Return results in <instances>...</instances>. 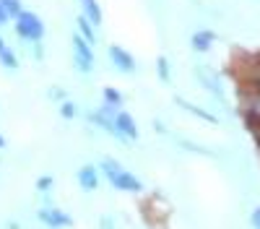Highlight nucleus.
<instances>
[{
	"label": "nucleus",
	"mask_w": 260,
	"mask_h": 229,
	"mask_svg": "<svg viewBox=\"0 0 260 229\" xmlns=\"http://www.w3.org/2000/svg\"><path fill=\"white\" fill-rule=\"evenodd\" d=\"M78 185L83 187V190H96L99 175H96L94 167H81V170H78Z\"/></svg>",
	"instance_id": "8"
},
{
	"label": "nucleus",
	"mask_w": 260,
	"mask_h": 229,
	"mask_svg": "<svg viewBox=\"0 0 260 229\" xmlns=\"http://www.w3.org/2000/svg\"><path fill=\"white\" fill-rule=\"evenodd\" d=\"M252 226H255V229H260V206L252 211Z\"/></svg>",
	"instance_id": "21"
},
{
	"label": "nucleus",
	"mask_w": 260,
	"mask_h": 229,
	"mask_svg": "<svg viewBox=\"0 0 260 229\" xmlns=\"http://www.w3.org/2000/svg\"><path fill=\"white\" fill-rule=\"evenodd\" d=\"M242 104H245L247 115H252L255 120H260V89H257V86L242 96Z\"/></svg>",
	"instance_id": "10"
},
{
	"label": "nucleus",
	"mask_w": 260,
	"mask_h": 229,
	"mask_svg": "<svg viewBox=\"0 0 260 229\" xmlns=\"http://www.w3.org/2000/svg\"><path fill=\"white\" fill-rule=\"evenodd\" d=\"M177 102L182 104V107H185L187 112H192V115H198V117H203V120H208V122H216V117H213V115H208V112H203L201 107H192V104H187L185 99H177Z\"/></svg>",
	"instance_id": "15"
},
{
	"label": "nucleus",
	"mask_w": 260,
	"mask_h": 229,
	"mask_svg": "<svg viewBox=\"0 0 260 229\" xmlns=\"http://www.w3.org/2000/svg\"><path fill=\"white\" fill-rule=\"evenodd\" d=\"M0 62H3L6 68H11V71H13V68H18V60H16L13 50H8V47H6V50H0Z\"/></svg>",
	"instance_id": "14"
},
{
	"label": "nucleus",
	"mask_w": 260,
	"mask_h": 229,
	"mask_svg": "<svg viewBox=\"0 0 260 229\" xmlns=\"http://www.w3.org/2000/svg\"><path fill=\"white\" fill-rule=\"evenodd\" d=\"M81 8H83V16L89 18L94 26L102 24V8H99L96 0H81Z\"/></svg>",
	"instance_id": "11"
},
{
	"label": "nucleus",
	"mask_w": 260,
	"mask_h": 229,
	"mask_svg": "<svg viewBox=\"0 0 260 229\" xmlns=\"http://www.w3.org/2000/svg\"><path fill=\"white\" fill-rule=\"evenodd\" d=\"M104 102H107V104H115V107H120V104H122V96H120L117 89L107 86V89H104Z\"/></svg>",
	"instance_id": "16"
},
{
	"label": "nucleus",
	"mask_w": 260,
	"mask_h": 229,
	"mask_svg": "<svg viewBox=\"0 0 260 229\" xmlns=\"http://www.w3.org/2000/svg\"><path fill=\"white\" fill-rule=\"evenodd\" d=\"M76 24H78V34H81L83 39H89L91 45H96V31H94V24H91V21L86 18V16H78Z\"/></svg>",
	"instance_id": "12"
},
{
	"label": "nucleus",
	"mask_w": 260,
	"mask_h": 229,
	"mask_svg": "<svg viewBox=\"0 0 260 229\" xmlns=\"http://www.w3.org/2000/svg\"><path fill=\"white\" fill-rule=\"evenodd\" d=\"M50 185H52V177H39L37 180V190H47Z\"/></svg>",
	"instance_id": "20"
},
{
	"label": "nucleus",
	"mask_w": 260,
	"mask_h": 229,
	"mask_svg": "<svg viewBox=\"0 0 260 229\" xmlns=\"http://www.w3.org/2000/svg\"><path fill=\"white\" fill-rule=\"evenodd\" d=\"M8 18H11V16H8V11L3 8V3H0V24H6Z\"/></svg>",
	"instance_id": "23"
},
{
	"label": "nucleus",
	"mask_w": 260,
	"mask_h": 229,
	"mask_svg": "<svg viewBox=\"0 0 260 229\" xmlns=\"http://www.w3.org/2000/svg\"><path fill=\"white\" fill-rule=\"evenodd\" d=\"M102 170H104V175H107V180H112L120 170H122V167L115 161V159H102Z\"/></svg>",
	"instance_id": "13"
},
{
	"label": "nucleus",
	"mask_w": 260,
	"mask_h": 229,
	"mask_svg": "<svg viewBox=\"0 0 260 229\" xmlns=\"http://www.w3.org/2000/svg\"><path fill=\"white\" fill-rule=\"evenodd\" d=\"M110 60H112V66H117V71H122V73L136 71V57L127 50H122L120 45H110Z\"/></svg>",
	"instance_id": "3"
},
{
	"label": "nucleus",
	"mask_w": 260,
	"mask_h": 229,
	"mask_svg": "<svg viewBox=\"0 0 260 229\" xmlns=\"http://www.w3.org/2000/svg\"><path fill=\"white\" fill-rule=\"evenodd\" d=\"M115 122H117V128H120V133H122L125 138H138V128H136V120L130 117L127 112H117Z\"/></svg>",
	"instance_id": "7"
},
{
	"label": "nucleus",
	"mask_w": 260,
	"mask_h": 229,
	"mask_svg": "<svg viewBox=\"0 0 260 229\" xmlns=\"http://www.w3.org/2000/svg\"><path fill=\"white\" fill-rule=\"evenodd\" d=\"M0 3H3V8L8 11L11 18H16L21 11H24V8H21V0H0Z\"/></svg>",
	"instance_id": "17"
},
{
	"label": "nucleus",
	"mask_w": 260,
	"mask_h": 229,
	"mask_svg": "<svg viewBox=\"0 0 260 229\" xmlns=\"http://www.w3.org/2000/svg\"><path fill=\"white\" fill-rule=\"evenodd\" d=\"M0 50H6V42L3 39H0Z\"/></svg>",
	"instance_id": "26"
},
{
	"label": "nucleus",
	"mask_w": 260,
	"mask_h": 229,
	"mask_svg": "<svg viewBox=\"0 0 260 229\" xmlns=\"http://www.w3.org/2000/svg\"><path fill=\"white\" fill-rule=\"evenodd\" d=\"M252 136H255V141L260 146V120H255V125H252Z\"/></svg>",
	"instance_id": "22"
},
{
	"label": "nucleus",
	"mask_w": 260,
	"mask_h": 229,
	"mask_svg": "<svg viewBox=\"0 0 260 229\" xmlns=\"http://www.w3.org/2000/svg\"><path fill=\"white\" fill-rule=\"evenodd\" d=\"M195 76H198V78L203 81V86H206V89H208L211 94H216V96H219V99L224 96V89H221V83H219V78H216V76H213V73H211L208 68H203V66H201L198 71H195Z\"/></svg>",
	"instance_id": "6"
},
{
	"label": "nucleus",
	"mask_w": 260,
	"mask_h": 229,
	"mask_svg": "<svg viewBox=\"0 0 260 229\" xmlns=\"http://www.w3.org/2000/svg\"><path fill=\"white\" fill-rule=\"evenodd\" d=\"M16 34L26 42H39L45 37V24H42V18L31 11H21L16 16Z\"/></svg>",
	"instance_id": "1"
},
{
	"label": "nucleus",
	"mask_w": 260,
	"mask_h": 229,
	"mask_svg": "<svg viewBox=\"0 0 260 229\" xmlns=\"http://www.w3.org/2000/svg\"><path fill=\"white\" fill-rule=\"evenodd\" d=\"M213 39H216L213 31H195L192 39H190V45H192L195 52H208L211 45H213Z\"/></svg>",
	"instance_id": "9"
},
{
	"label": "nucleus",
	"mask_w": 260,
	"mask_h": 229,
	"mask_svg": "<svg viewBox=\"0 0 260 229\" xmlns=\"http://www.w3.org/2000/svg\"><path fill=\"white\" fill-rule=\"evenodd\" d=\"M94 45L89 39H83L81 34L73 37V60H76V68L81 73H91L94 71Z\"/></svg>",
	"instance_id": "2"
},
{
	"label": "nucleus",
	"mask_w": 260,
	"mask_h": 229,
	"mask_svg": "<svg viewBox=\"0 0 260 229\" xmlns=\"http://www.w3.org/2000/svg\"><path fill=\"white\" fill-rule=\"evenodd\" d=\"M255 86H257V89H260V71H257V73H255Z\"/></svg>",
	"instance_id": "24"
},
{
	"label": "nucleus",
	"mask_w": 260,
	"mask_h": 229,
	"mask_svg": "<svg viewBox=\"0 0 260 229\" xmlns=\"http://www.w3.org/2000/svg\"><path fill=\"white\" fill-rule=\"evenodd\" d=\"M110 182L117 187V190H127V193H138V190H141V180H138L136 175H130L127 170H120Z\"/></svg>",
	"instance_id": "4"
},
{
	"label": "nucleus",
	"mask_w": 260,
	"mask_h": 229,
	"mask_svg": "<svg viewBox=\"0 0 260 229\" xmlns=\"http://www.w3.org/2000/svg\"><path fill=\"white\" fill-rule=\"evenodd\" d=\"M39 219L45 221V224H50V226H71V224H73V219H71L68 214L57 211V208H42Z\"/></svg>",
	"instance_id": "5"
},
{
	"label": "nucleus",
	"mask_w": 260,
	"mask_h": 229,
	"mask_svg": "<svg viewBox=\"0 0 260 229\" xmlns=\"http://www.w3.org/2000/svg\"><path fill=\"white\" fill-rule=\"evenodd\" d=\"M156 71H159V78L167 83V81H169V60H167L164 55L156 60Z\"/></svg>",
	"instance_id": "18"
},
{
	"label": "nucleus",
	"mask_w": 260,
	"mask_h": 229,
	"mask_svg": "<svg viewBox=\"0 0 260 229\" xmlns=\"http://www.w3.org/2000/svg\"><path fill=\"white\" fill-rule=\"evenodd\" d=\"M60 115L71 120V117L76 115V104H73V102H62V104H60Z\"/></svg>",
	"instance_id": "19"
},
{
	"label": "nucleus",
	"mask_w": 260,
	"mask_h": 229,
	"mask_svg": "<svg viewBox=\"0 0 260 229\" xmlns=\"http://www.w3.org/2000/svg\"><path fill=\"white\" fill-rule=\"evenodd\" d=\"M3 146H6V138H3V136H0V149H3Z\"/></svg>",
	"instance_id": "25"
}]
</instances>
